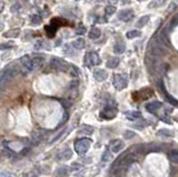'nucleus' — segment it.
Returning <instances> with one entry per match:
<instances>
[{
    "label": "nucleus",
    "instance_id": "a18cd8bd",
    "mask_svg": "<svg viewBox=\"0 0 178 177\" xmlns=\"http://www.w3.org/2000/svg\"><path fill=\"white\" fill-rule=\"evenodd\" d=\"M117 1L118 0H109V2H112V3H116Z\"/></svg>",
    "mask_w": 178,
    "mask_h": 177
},
{
    "label": "nucleus",
    "instance_id": "423d86ee",
    "mask_svg": "<svg viewBox=\"0 0 178 177\" xmlns=\"http://www.w3.org/2000/svg\"><path fill=\"white\" fill-rule=\"evenodd\" d=\"M149 50L152 51L153 56H162H162L167 55V50L162 47L160 42H157V41H154L150 44V46H149Z\"/></svg>",
    "mask_w": 178,
    "mask_h": 177
},
{
    "label": "nucleus",
    "instance_id": "2eb2a0df",
    "mask_svg": "<svg viewBox=\"0 0 178 177\" xmlns=\"http://www.w3.org/2000/svg\"><path fill=\"white\" fill-rule=\"evenodd\" d=\"M19 35H20V29H19V28H12V29L5 32V34H3V37L5 38H17V37H19Z\"/></svg>",
    "mask_w": 178,
    "mask_h": 177
},
{
    "label": "nucleus",
    "instance_id": "5701e85b",
    "mask_svg": "<svg viewBox=\"0 0 178 177\" xmlns=\"http://www.w3.org/2000/svg\"><path fill=\"white\" fill-rule=\"evenodd\" d=\"M126 117L130 120H135V119H139L141 117V113L140 111H127L125 113Z\"/></svg>",
    "mask_w": 178,
    "mask_h": 177
},
{
    "label": "nucleus",
    "instance_id": "c756f323",
    "mask_svg": "<svg viewBox=\"0 0 178 177\" xmlns=\"http://www.w3.org/2000/svg\"><path fill=\"white\" fill-rule=\"evenodd\" d=\"M116 12V7L115 6H107L106 8H105V15L108 17L112 16L114 13Z\"/></svg>",
    "mask_w": 178,
    "mask_h": 177
},
{
    "label": "nucleus",
    "instance_id": "aec40b11",
    "mask_svg": "<svg viewBox=\"0 0 178 177\" xmlns=\"http://www.w3.org/2000/svg\"><path fill=\"white\" fill-rule=\"evenodd\" d=\"M101 35V31L99 28H97V27H94V28H91L90 31H89V34H88V36H89V38L90 39H98L99 37H100Z\"/></svg>",
    "mask_w": 178,
    "mask_h": 177
},
{
    "label": "nucleus",
    "instance_id": "dca6fc26",
    "mask_svg": "<svg viewBox=\"0 0 178 177\" xmlns=\"http://www.w3.org/2000/svg\"><path fill=\"white\" fill-rule=\"evenodd\" d=\"M71 46L75 48V49L83 50L84 48H85V46H86V42H85V40H84L83 38H78V39H76L75 41H72Z\"/></svg>",
    "mask_w": 178,
    "mask_h": 177
},
{
    "label": "nucleus",
    "instance_id": "bb28decb",
    "mask_svg": "<svg viewBox=\"0 0 178 177\" xmlns=\"http://www.w3.org/2000/svg\"><path fill=\"white\" fill-rule=\"evenodd\" d=\"M94 133V128L91 126H83V128L79 130V134L81 135H91Z\"/></svg>",
    "mask_w": 178,
    "mask_h": 177
},
{
    "label": "nucleus",
    "instance_id": "6ab92c4d",
    "mask_svg": "<svg viewBox=\"0 0 178 177\" xmlns=\"http://www.w3.org/2000/svg\"><path fill=\"white\" fill-rule=\"evenodd\" d=\"M70 170H71V167L64 165V166L58 167V169H57V175H58V176H67V175H69Z\"/></svg>",
    "mask_w": 178,
    "mask_h": 177
},
{
    "label": "nucleus",
    "instance_id": "473e14b6",
    "mask_svg": "<svg viewBox=\"0 0 178 177\" xmlns=\"http://www.w3.org/2000/svg\"><path fill=\"white\" fill-rule=\"evenodd\" d=\"M164 2H165V0H153L152 2L148 5V7L149 8H157V7L162 6Z\"/></svg>",
    "mask_w": 178,
    "mask_h": 177
},
{
    "label": "nucleus",
    "instance_id": "6e6552de",
    "mask_svg": "<svg viewBox=\"0 0 178 177\" xmlns=\"http://www.w3.org/2000/svg\"><path fill=\"white\" fill-rule=\"evenodd\" d=\"M72 157V151L70 148L66 147L64 149H61L58 154H57V159L60 161H69Z\"/></svg>",
    "mask_w": 178,
    "mask_h": 177
},
{
    "label": "nucleus",
    "instance_id": "a878e982",
    "mask_svg": "<svg viewBox=\"0 0 178 177\" xmlns=\"http://www.w3.org/2000/svg\"><path fill=\"white\" fill-rule=\"evenodd\" d=\"M68 72H69L70 76L72 77H78L80 74L79 69H78V67H76L75 65H69V68H68Z\"/></svg>",
    "mask_w": 178,
    "mask_h": 177
},
{
    "label": "nucleus",
    "instance_id": "7c9ffc66",
    "mask_svg": "<svg viewBox=\"0 0 178 177\" xmlns=\"http://www.w3.org/2000/svg\"><path fill=\"white\" fill-rule=\"evenodd\" d=\"M112 159V155L109 151H105L103 157H101V161H103V163H108V161H110Z\"/></svg>",
    "mask_w": 178,
    "mask_h": 177
},
{
    "label": "nucleus",
    "instance_id": "0eeeda50",
    "mask_svg": "<svg viewBox=\"0 0 178 177\" xmlns=\"http://www.w3.org/2000/svg\"><path fill=\"white\" fill-rule=\"evenodd\" d=\"M117 115V108L114 107H106L104 110L100 111V117L104 119H112Z\"/></svg>",
    "mask_w": 178,
    "mask_h": 177
},
{
    "label": "nucleus",
    "instance_id": "ea45409f",
    "mask_svg": "<svg viewBox=\"0 0 178 177\" xmlns=\"http://www.w3.org/2000/svg\"><path fill=\"white\" fill-rule=\"evenodd\" d=\"M78 86H79V82H78L77 80H74V82H71V85H70V88H71V89H76V88H78Z\"/></svg>",
    "mask_w": 178,
    "mask_h": 177
},
{
    "label": "nucleus",
    "instance_id": "9b49d317",
    "mask_svg": "<svg viewBox=\"0 0 178 177\" xmlns=\"http://www.w3.org/2000/svg\"><path fill=\"white\" fill-rule=\"evenodd\" d=\"M124 146L125 145H124V143H122V140L116 139V140L110 142L109 148H110V151H112V153H119L122 148H124Z\"/></svg>",
    "mask_w": 178,
    "mask_h": 177
},
{
    "label": "nucleus",
    "instance_id": "f8f14e48",
    "mask_svg": "<svg viewBox=\"0 0 178 177\" xmlns=\"http://www.w3.org/2000/svg\"><path fill=\"white\" fill-rule=\"evenodd\" d=\"M107 77H108V74H107L106 70H104V69L97 68L94 70V78H95L97 82H104Z\"/></svg>",
    "mask_w": 178,
    "mask_h": 177
},
{
    "label": "nucleus",
    "instance_id": "393cba45",
    "mask_svg": "<svg viewBox=\"0 0 178 177\" xmlns=\"http://www.w3.org/2000/svg\"><path fill=\"white\" fill-rule=\"evenodd\" d=\"M149 18H150L149 16H143L137 22H136V27H137V28H143L144 26H146V25L148 24Z\"/></svg>",
    "mask_w": 178,
    "mask_h": 177
},
{
    "label": "nucleus",
    "instance_id": "1a4fd4ad",
    "mask_svg": "<svg viewBox=\"0 0 178 177\" xmlns=\"http://www.w3.org/2000/svg\"><path fill=\"white\" fill-rule=\"evenodd\" d=\"M134 16H135V12H134L133 9H124V10H121L118 13V18L121 21H125V22L131 20L134 18Z\"/></svg>",
    "mask_w": 178,
    "mask_h": 177
},
{
    "label": "nucleus",
    "instance_id": "a19ab883",
    "mask_svg": "<svg viewBox=\"0 0 178 177\" xmlns=\"http://www.w3.org/2000/svg\"><path fill=\"white\" fill-rule=\"evenodd\" d=\"M3 9H5V1H3V0H0V13L2 12Z\"/></svg>",
    "mask_w": 178,
    "mask_h": 177
},
{
    "label": "nucleus",
    "instance_id": "79ce46f5",
    "mask_svg": "<svg viewBox=\"0 0 178 177\" xmlns=\"http://www.w3.org/2000/svg\"><path fill=\"white\" fill-rule=\"evenodd\" d=\"M0 176H13V174H10V173H0Z\"/></svg>",
    "mask_w": 178,
    "mask_h": 177
},
{
    "label": "nucleus",
    "instance_id": "58836bf2",
    "mask_svg": "<svg viewBox=\"0 0 178 177\" xmlns=\"http://www.w3.org/2000/svg\"><path fill=\"white\" fill-rule=\"evenodd\" d=\"M83 168V166L80 164H78V163H74V164L71 165V170H79V169Z\"/></svg>",
    "mask_w": 178,
    "mask_h": 177
},
{
    "label": "nucleus",
    "instance_id": "412c9836",
    "mask_svg": "<svg viewBox=\"0 0 178 177\" xmlns=\"http://www.w3.org/2000/svg\"><path fill=\"white\" fill-rule=\"evenodd\" d=\"M168 158L174 164H178V149H171L168 153Z\"/></svg>",
    "mask_w": 178,
    "mask_h": 177
},
{
    "label": "nucleus",
    "instance_id": "72a5a7b5",
    "mask_svg": "<svg viewBox=\"0 0 178 177\" xmlns=\"http://www.w3.org/2000/svg\"><path fill=\"white\" fill-rule=\"evenodd\" d=\"M158 135H159V136H164V137H170V136H171V132L164 128V129H160L159 132H158Z\"/></svg>",
    "mask_w": 178,
    "mask_h": 177
},
{
    "label": "nucleus",
    "instance_id": "37998d69",
    "mask_svg": "<svg viewBox=\"0 0 178 177\" xmlns=\"http://www.w3.org/2000/svg\"><path fill=\"white\" fill-rule=\"evenodd\" d=\"M120 1H121L122 5H128V3H130L131 0H120Z\"/></svg>",
    "mask_w": 178,
    "mask_h": 177
},
{
    "label": "nucleus",
    "instance_id": "49530a36",
    "mask_svg": "<svg viewBox=\"0 0 178 177\" xmlns=\"http://www.w3.org/2000/svg\"><path fill=\"white\" fill-rule=\"evenodd\" d=\"M139 1H144V0H139Z\"/></svg>",
    "mask_w": 178,
    "mask_h": 177
},
{
    "label": "nucleus",
    "instance_id": "4be33fe9",
    "mask_svg": "<svg viewBox=\"0 0 178 177\" xmlns=\"http://www.w3.org/2000/svg\"><path fill=\"white\" fill-rule=\"evenodd\" d=\"M120 63V59L117 58V57H114V58H110L108 61H107V67L110 69H114V68H117L118 65H119Z\"/></svg>",
    "mask_w": 178,
    "mask_h": 177
},
{
    "label": "nucleus",
    "instance_id": "f3484780",
    "mask_svg": "<svg viewBox=\"0 0 178 177\" xmlns=\"http://www.w3.org/2000/svg\"><path fill=\"white\" fill-rule=\"evenodd\" d=\"M43 137H45V133H43V132L36 133L35 135L32 136V142H31L32 145H35V146L39 145V143L43 139Z\"/></svg>",
    "mask_w": 178,
    "mask_h": 177
},
{
    "label": "nucleus",
    "instance_id": "f03ea898",
    "mask_svg": "<svg viewBox=\"0 0 178 177\" xmlns=\"http://www.w3.org/2000/svg\"><path fill=\"white\" fill-rule=\"evenodd\" d=\"M91 139L87 137H83L79 138L75 142V151L78 155H85L86 153L88 151V149L90 148L91 146Z\"/></svg>",
    "mask_w": 178,
    "mask_h": 177
},
{
    "label": "nucleus",
    "instance_id": "2f4dec72",
    "mask_svg": "<svg viewBox=\"0 0 178 177\" xmlns=\"http://www.w3.org/2000/svg\"><path fill=\"white\" fill-rule=\"evenodd\" d=\"M43 22V18L39 16V15H34V16L31 17V24L34 25V26H38V25H40Z\"/></svg>",
    "mask_w": 178,
    "mask_h": 177
},
{
    "label": "nucleus",
    "instance_id": "7ed1b4c3",
    "mask_svg": "<svg viewBox=\"0 0 178 177\" xmlns=\"http://www.w3.org/2000/svg\"><path fill=\"white\" fill-rule=\"evenodd\" d=\"M112 85L117 90L125 89L128 86V76L126 74H116L112 79Z\"/></svg>",
    "mask_w": 178,
    "mask_h": 177
},
{
    "label": "nucleus",
    "instance_id": "39448f33",
    "mask_svg": "<svg viewBox=\"0 0 178 177\" xmlns=\"http://www.w3.org/2000/svg\"><path fill=\"white\" fill-rule=\"evenodd\" d=\"M101 63V59L99 57V55L95 51H91V53H87L84 58V63L85 66L88 67H93V66H97Z\"/></svg>",
    "mask_w": 178,
    "mask_h": 177
},
{
    "label": "nucleus",
    "instance_id": "f257e3e1",
    "mask_svg": "<svg viewBox=\"0 0 178 177\" xmlns=\"http://www.w3.org/2000/svg\"><path fill=\"white\" fill-rule=\"evenodd\" d=\"M17 75V68L10 66L6 68L5 70L0 72V91H2L3 88L16 77Z\"/></svg>",
    "mask_w": 178,
    "mask_h": 177
},
{
    "label": "nucleus",
    "instance_id": "c85d7f7f",
    "mask_svg": "<svg viewBox=\"0 0 178 177\" xmlns=\"http://www.w3.org/2000/svg\"><path fill=\"white\" fill-rule=\"evenodd\" d=\"M45 45H47V42L45 40H38L35 44V49L36 50H41V49H48L47 47H45Z\"/></svg>",
    "mask_w": 178,
    "mask_h": 177
},
{
    "label": "nucleus",
    "instance_id": "a211bd4d",
    "mask_svg": "<svg viewBox=\"0 0 178 177\" xmlns=\"http://www.w3.org/2000/svg\"><path fill=\"white\" fill-rule=\"evenodd\" d=\"M43 63V57H40V56H35L34 58H31V63H32V68L34 70L39 68Z\"/></svg>",
    "mask_w": 178,
    "mask_h": 177
},
{
    "label": "nucleus",
    "instance_id": "ddd939ff",
    "mask_svg": "<svg viewBox=\"0 0 178 177\" xmlns=\"http://www.w3.org/2000/svg\"><path fill=\"white\" fill-rule=\"evenodd\" d=\"M20 63H22V66L28 70V72H32L34 68H32V63H31V57L28 55H25L22 56L21 58H20Z\"/></svg>",
    "mask_w": 178,
    "mask_h": 177
},
{
    "label": "nucleus",
    "instance_id": "c9c22d12",
    "mask_svg": "<svg viewBox=\"0 0 178 177\" xmlns=\"http://www.w3.org/2000/svg\"><path fill=\"white\" fill-rule=\"evenodd\" d=\"M13 46H15V44H13L12 41L7 42V44H1V45H0V50H3V49H9V48H12Z\"/></svg>",
    "mask_w": 178,
    "mask_h": 177
},
{
    "label": "nucleus",
    "instance_id": "4468645a",
    "mask_svg": "<svg viewBox=\"0 0 178 177\" xmlns=\"http://www.w3.org/2000/svg\"><path fill=\"white\" fill-rule=\"evenodd\" d=\"M160 108H162V103L160 101H153V103H149L146 105V109L152 114H156Z\"/></svg>",
    "mask_w": 178,
    "mask_h": 177
},
{
    "label": "nucleus",
    "instance_id": "f704fd0d",
    "mask_svg": "<svg viewBox=\"0 0 178 177\" xmlns=\"http://www.w3.org/2000/svg\"><path fill=\"white\" fill-rule=\"evenodd\" d=\"M177 25H178V13H176L175 16L173 17V19L170 20V24H169L170 29H171V28H174V27H176Z\"/></svg>",
    "mask_w": 178,
    "mask_h": 177
},
{
    "label": "nucleus",
    "instance_id": "20e7f679",
    "mask_svg": "<svg viewBox=\"0 0 178 177\" xmlns=\"http://www.w3.org/2000/svg\"><path fill=\"white\" fill-rule=\"evenodd\" d=\"M50 67L53 68L57 72H68L69 65L67 63V61H65L64 59L59 58V57H51L50 59Z\"/></svg>",
    "mask_w": 178,
    "mask_h": 177
},
{
    "label": "nucleus",
    "instance_id": "e433bc0d",
    "mask_svg": "<svg viewBox=\"0 0 178 177\" xmlns=\"http://www.w3.org/2000/svg\"><path fill=\"white\" fill-rule=\"evenodd\" d=\"M124 136H125L126 139H130V138H134L136 136V134L134 132H131V130H126L125 134H124Z\"/></svg>",
    "mask_w": 178,
    "mask_h": 177
},
{
    "label": "nucleus",
    "instance_id": "c03bdc74",
    "mask_svg": "<svg viewBox=\"0 0 178 177\" xmlns=\"http://www.w3.org/2000/svg\"><path fill=\"white\" fill-rule=\"evenodd\" d=\"M3 27H5V24H3L2 21H0V30H2Z\"/></svg>",
    "mask_w": 178,
    "mask_h": 177
},
{
    "label": "nucleus",
    "instance_id": "4c0bfd02",
    "mask_svg": "<svg viewBox=\"0 0 178 177\" xmlns=\"http://www.w3.org/2000/svg\"><path fill=\"white\" fill-rule=\"evenodd\" d=\"M85 32H86V29L83 25H80L79 27H77V29H76V34L77 35H84Z\"/></svg>",
    "mask_w": 178,
    "mask_h": 177
},
{
    "label": "nucleus",
    "instance_id": "9d476101",
    "mask_svg": "<svg viewBox=\"0 0 178 177\" xmlns=\"http://www.w3.org/2000/svg\"><path fill=\"white\" fill-rule=\"evenodd\" d=\"M158 41L160 44H162L164 46H167V47H170L171 44L169 41V38H168V27H165V29H162L159 34V38H158Z\"/></svg>",
    "mask_w": 178,
    "mask_h": 177
},
{
    "label": "nucleus",
    "instance_id": "cd10ccee",
    "mask_svg": "<svg viewBox=\"0 0 178 177\" xmlns=\"http://www.w3.org/2000/svg\"><path fill=\"white\" fill-rule=\"evenodd\" d=\"M140 35H141V32L139 31V30L135 29V30H130V31H128L127 34H126V37H127L128 39H134V38L139 37Z\"/></svg>",
    "mask_w": 178,
    "mask_h": 177
},
{
    "label": "nucleus",
    "instance_id": "b1692460",
    "mask_svg": "<svg viewBox=\"0 0 178 177\" xmlns=\"http://www.w3.org/2000/svg\"><path fill=\"white\" fill-rule=\"evenodd\" d=\"M125 49H126V46H125L124 42H117V44L114 46V53L117 54V55L122 54L124 51H125Z\"/></svg>",
    "mask_w": 178,
    "mask_h": 177
}]
</instances>
